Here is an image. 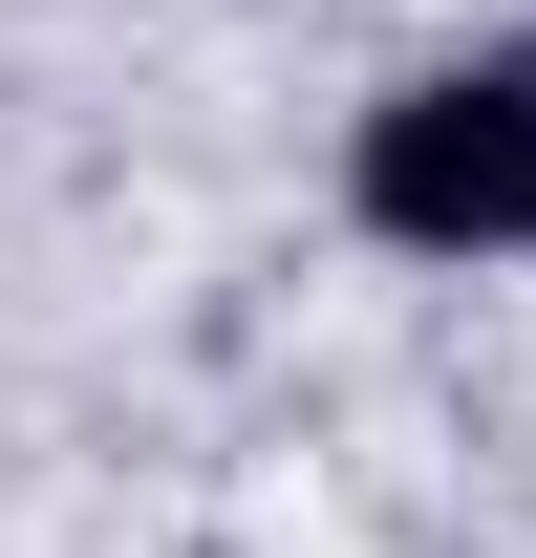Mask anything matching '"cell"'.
<instances>
[{"label": "cell", "mask_w": 536, "mask_h": 558, "mask_svg": "<svg viewBox=\"0 0 536 558\" xmlns=\"http://www.w3.org/2000/svg\"><path fill=\"white\" fill-rule=\"evenodd\" d=\"M365 236H407V258H515L536 236V44H472V65L365 108Z\"/></svg>", "instance_id": "1"}]
</instances>
